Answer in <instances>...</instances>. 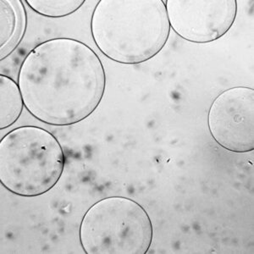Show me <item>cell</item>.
Here are the masks:
<instances>
[{
    "label": "cell",
    "mask_w": 254,
    "mask_h": 254,
    "mask_svg": "<svg viewBox=\"0 0 254 254\" xmlns=\"http://www.w3.org/2000/svg\"><path fill=\"white\" fill-rule=\"evenodd\" d=\"M90 29L104 56L127 65L154 58L171 34L163 0H100L93 9Z\"/></svg>",
    "instance_id": "2"
},
{
    "label": "cell",
    "mask_w": 254,
    "mask_h": 254,
    "mask_svg": "<svg viewBox=\"0 0 254 254\" xmlns=\"http://www.w3.org/2000/svg\"><path fill=\"white\" fill-rule=\"evenodd\" d=\"M65 166L63 147L44 128H15L0 142V183L9 192L35 197L58 184Z\"/></svg>",
    "instance_id": "3"
},
{
    "label": "cell",
    "mask_w": 254,
    "mask_h": 254,
    "mask_svg": "<svg viewBox=\"0 0 254 254\" xmlns=\"http://www.w3.org/2000/svg\"><path fill=\"white\" fill-rule=\"evenodd\" d=\"M17 83L31 116L53 127H69L95 112L107 76L92 48L76 39L57 38L42 42L27 54Z\"/></svg>",
    "instance_id": "1"
},
{
    "label": "cell",
    "mask_w": 254,
    "mask_h": 254,
    "mask_svg": "<svg viewBox=\"0 0 254 254\" xmlns=\"http://www.w3.org/2000/svg\"><path fill=\"white\" fill-rule=\"evenodd\" d=\"M79 240L87 254H146L153 243V223L136 201L108 196L85 213Z\"/></svg>",
    "instance_id": "4"
},
{
    "label": "cell",
    "mask_w": 254,
    "mask_h": 254,
    "mask_svg": "<svg viewBox=\"0 0 254 254\" xmlns=\"http://www.w3.org/2000/svg\"><path fill=\"white\" fill-rule=\"evenodd\" d=\"M165 3L171 29L193 44L220 39L237 18L236 0H166Z\"/></svg>",
    "instance_id": "6"
},
{
    "label": "cell",
    "mask_w": 254,
    "mask_h": 254,
    "mask_svg": "<svg viewBox=\"0 0 254 254\" xmlns=\"http://www.w3.org/2000/svg\"><path fill=\"white\" fill-rule=\"evenodd\" d=\"M208 130L214 141L231 153L254 150V89L234 87L225 90L211 104Z\"/></svg>",
    "instance_id": "5"
},
{
    "label": "cell",
    "mask_w": 254,
    "mask_h": 254,
    "mask_svg": "<svg viewBox=\"0 0 254 254\" xmlns=\"http://www.w3.org/2000/svg\"><path fill=\"white\" fill-rule=\"evenodd\" d=\"M24 107L17 82L8 75L0 74V130L16 123Z\"/></svg>",
    "instance_id": "8"
},
{
    "label": "cell",
    "mask_w": 254,
    "mask_h": 254,
    "mask_svg": "<svg viewBox=\"0 0 254 254\" xmlns=\"http://www.w3.org/2000/svg\"><path fill=\"white\" fill-rule=\"evenodd\" d=\"M27 15L22 0H0V61L15 52L23 40Z\"/></svg>",
    "instance_id": "7"
},
{
    "label": "cell",
    "mask_w": 254,
    "mask_h": 254,
    "mask_svg": "<svg viewBox=\"0 0 254 254\" xmlns=\"http://www.w3.org/2000/svg\"><path fill=\"white\" fill-rule=\"evenodd\" d=\"M85 0H26L30 9L47 18L67 17L81 9Z\"/></svg>",
    "instance_id": "9"
}]
</instances>
